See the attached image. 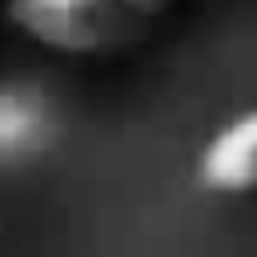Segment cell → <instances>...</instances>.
I'll list each match as a JSON object with an SVG mask.
<instances>
[{
	"label": "cell",
	"mask_w": 257,
	"mask_h": 257,
	"mask_svg": "<svg viewBox=\"0 0 257 257\" xmlns=\"http://www.w3.org/2000/svg\"><path fill=\"white\" fill-rule=\"evenodd\" d=\"M8 20L40 48L88 56L116 40L120 8L112 0H8Z\"/></svg>",
	"instance_id": "6da1fadb"
},
{
	"label": "cell",
	"mask_w": 257,
	"mask_h": 257,
	"mask_svg": "<svg viewBox=\"0 0 257 257\" xmlns=\"http://www.w3.org/2000/svg\"><path fill=\"white\" fill-rule=\"evenodd\" d=\"M52 141V108L28 92L0 84V161H20Z\"/></svg>",
	"instance_id": "3957f363"
},
{
	"label": "cell",
	"mask_w": 257,
	"mask_h": 257,
	"mask_svg": "<svg viewBox=\"0 0 257 257\" xmlns=\"http://www.w3.org/2000/svg\"><path fill=\"white\" fill-rule=\"evenodd\" d=\"M197 177L209 193H257V108L233 116L205 141L197 157Z\"/></svg>",
	"instance_id": "7a4b0ae2"
},
{
	"label": "cell",
	"mask_w": 257,
	"mask_h": 257,
	"mask_svg": "<svg viewBox=\"0 0 257 257\" xmlns=\"http://www.w3.org/2000/svg\"><path fill=\"white\" fill-rule=\"evenodd\" d=\"M120 12H153V8H161L165 0H112Z\"/></svg>",
	"instance_id": "277c9868"
}]
</instances>
